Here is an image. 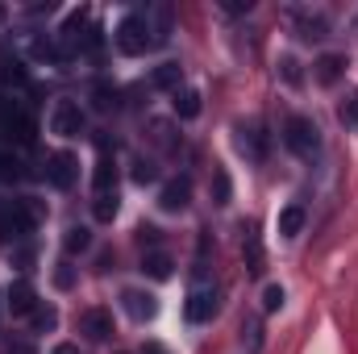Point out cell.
Returning <instances> with one entry per match:
<instances>
[{"label": "cell", "instance_id": "cell-1", "mask_svg": "<svg viewBox=\"0 0 358 354\" xmlns=\"http://www.w3.org/2000/svg\"><path fill=\"white\" fill-rule=\"evenodd\" d=\"M183 313H187V321H192V325H204V321H213V313H217V283H213V275L204 271V263H196L192 292H187Z\"/></svg>", "mask_w": 358, "mask_h": 354}, {"label": "cell", "instance_id": "cell-2", "mask_svg": "<svg viewBox=\"0 0 358 354\" xmlns=\"http://www.w3.org/2000/svg\"><path fill=\"white\" fill-rule=\"evenodd\" d=\"M113 42H117V50H121V55H129V59H138V55H146V50L155 46L150 25H146V17H138V13H129V17L117 25Z\"/></svg>", "mask_w": 358, "mask_h": 354}, {"label": "cell", "instance_id": "cell-3", "mask_svg": "<svg viewBox=\"0 0 358 354\" xmlns=\"http://www.w3.org/2000/svg\"><path fill=\"white\" fill-rule=\"evenodd\" d=\"M283 142H287V150L300 155V159H317V155H321V134H317V125H313L308 117H287V121H283Z\"/></svg>", "mask_w": 358, "mask_h": 354}, {"label": "cell", "instance_id": "cell-4", "mask_svg": "<svg viewBox=\"0 0 358 354\" xmlns=\"http://www.w3.org/2000/svg\"><path fill=\"white\" fill-rule=\"evenodd\" d=\"M0 142H17V146L34 142V117L17 100H0Z\"/></svg>", "mask_w": 358, "mask_h": 354}, {"label": "cell", "instance_id": "cell-5", "mask_svg": "<svg viewBox=\"0 0 358 354\" xmlns=\"http://www.w3.org/2000/svg\"><path fill=\"white\" fill-rule=\"evenodd\" d=\"M50 129H55L59 138H80V134H84V108H80L76 100H59L55 113H50Z\"/></svg>", "mask_w": 358, "mask_h": 354}, {"label": "cell", "instance_id": "cell-6", "mask_svg": "<svg viewBox=\"0 0 358 354\" xmlns=\"http://www.w3.org/2000/svg\"><path fill=\"white\" fill-rule=\"evenodd\" d=\"M76 176H80V163H76V155L59 150V155H50V159H46V179H50V187L67 192V187L76 183Z\"/></svg>", "mask_w": 358, "mask_h": 354}, {"label": "cell", "instance_id": "cell-7", "mask_svg": "<svg viewBox=\"0 0 358 354\" xmlns=\"http://www.w3.org/2000/svg\"><path fill=\"white\" fill-rule=\"evenodd\" d=\"M121 300H125V313H129L134 321H150V317L159 313V300H155L150 292H142V288H125Z\"/></svg>", "mask_w": 358, "mask_h": 354}, {"label": "cell", "instance_id": "cell-8", "mask_svg": "<svg viewBox=\"0 0 358 354\" xmlns=\"http://www.w3.org/2000/svg\"><path fill=\"white\" fill-rule=\"evenodd\" d=\"M80 334H88L92 342H108V338H113V313L88 309V313L80 317Z\"/></svg>", "mask_w": 358, "mask_h": 354}, {"label": "cell", "instance_id": "cell-9", "mask_svg": "<svg viewBox=\"0 0 358 354\" xmlns=\"http://www.w3.org/2000/svg\"><path fill=\"white\" fill-rule=\"evenodd\" d=\"M187 200H192V183H187V179H171V183H163V192H159V208H163V213H183Z\"/></svg>", "mask_w": 358, "mask_h": 354}, {"label": "cell", "instance_id": "cell-10", "mask_svg": "<svg viewBox=\"0 0 358 354\" xmlns=\"http://www.w3.org/2000/svg\"><path fill=\"white\" fill-rule=\"evenodd\" d=\"M238 150H242L246 159H255V163H263V159H267V142H263L259 125H250V129L242 125V129H238Z\"/></svg>", "mask_w": 358, "mask_h": 354}, {"label": "cell", "instance_id": "cell-11", "mask_svg": "<svg viewBox=\"0 0 358 354\" xmlns=\"http://www.w3.org/2000/svg\"><path fill=\"white\" fill-rule=\"evenodd\" d=\"M8 309H13V317H25V313H34V309H38V296H34V288H29L25 279L8 288Z\"/></svg>", "mask_w": 358, "mask_h": 354}, {"label": "cell", "instance_id": "cell-12", "mask_svg": "<svg viewBox=\"0 0 358 354\" xmlns=\"http://www.w3.org/2000/svg\"><path fill=\"white\" fill-rule=\"evenodd\" d=\"M313 67H317V84H325V88H329V84H338V80H342L346 59H342V55H321Z\"/></svg>", "mask_w": 358, "mask_h": 354}, {"label": "cell", "instance_id": "cell-13", "mask_svg": "<svg viewBox=\"0 0 358 354\" xmlns=\"http://www.w3.org/2000/svg\"><path fill=\"white\" fill-rule=\"evenodd\" d=\"M296 21H300V38L304 42H321L329 34V21L321 13H296Z\"/></svg>", "mask_w": 358, "mask_h": 354}, {"label": "cell", "instance_id": "cell-14", "mask_svg": "<svg viewBox=\"0 0 358 354\" xmlns=\"http://www.w3.org/2000/svg\"><path fill=\"white\" fill-rule=\"evenodd\" d=\"M242 259H246V271H250V275H263V242H259V234H255V229H246Z\"/></svg>", "mask_w": 358, "mask_h": 354}, {"label": "cell", "instance_id": "cell-15", "mask_svg": "<svg viewBox=\"0 0 358 354\" xmlns=\"http://www.w3.org/2000/svg\"><path fill=\"white\" fill-rule=\"evenodd\" d=\"M92 187H96V196H100V192H117V167H113L108 155H100L96 176H92Z\"/></svg>", "mask_w": 358, "mask_h": 354}, {"label": "cell", "instance_id": "cell-16", "mask_svg": "<svg viewBox=\"0 0 358 354\" xmlns=\"http://www.w3.org/2000/svg\"><path fill=\"white\" fill-rule=\"evenodd\" d=\"M176 117H179V121L200 117V92H196V88H179L176 92Z\"/></svg>", "mask_w": 358, "mask_h": 354}, {"label": "cell", "instance_id": "cell-17", "mask_svg": "<svg viewBox=\"0 0 358 354\" xmlns=\"http://www.w3.org/2000/svg\"><path fill=\"white\" fill-rule=\"evenodd\" d=\"M150 84H155V88H163V92H179V84H183V71H179V63H163V67H155Z\"/></svg>", "mask_w": 358, "mask_h": 354}, {"label": "cell", "instance_id": "cell-18", "mask_svg": "<svg viewBox=\"0 0 358 354\" xmlns=\"http://www.w3.org/2000/svg\"><path fill=\"white\" fill-rule=\"evenodd\" d=\"M275 225H279V234H283V238H296V234L304 229V208H300V204H287V208L279 213V221H275Z\"/></svg>", "mask_w": 358, "mask_h": 354}, {"label": "cell", "instance_id": "cell-19", "mask_svg": "<svg viewBox=\"0 0 358 354\" xmlns=\"http://www.w3.org/2000/svg\"><path fill=\"white\" fill-rule=\"evenodd\" d=\"M92 213H96V221H113L117 217V192H100L92 200Z\"/></svg>", "mask_w": 358, "mask_h": 354}, {"label": "cell", "instance_id": "cell-20", "mask_svg": "<svg viewBox=\"0 0 358 354\" xmlns=\"http://www.w3.org/2000/svg\"><path fill=\"white\" fill-rule=\"evenodd\" d=\"M63 246H67V255H80V250H88L92 246V234L84 229V225H71L67 238H63Z\"/></svg>", "mask_w": 358, "mask_h": 354}, {"label": "cell", "instance_id": "cell-21", "mask_svg": "<svg viewBox=\"0 0 358 354\" xmlns=\"http://www.w3.org/2000/svg\"><path fill=\"white\" fill-rule=\"evenodd\" d=\"M229 196H234V183H229V176L217 167V171H213V204H229Z\"/></svg>", "mask_w": 358, "mask_h": 354}, {"label": "cell", "instance_id": "cell-22", "mask_svg": "<svg viewBox=\"0 0 358 354\" xmlns=\"http://www.w3.org/2000/svg\"><path fill=\"white\" fill-rule=\"evenodd\" d=\"M142 271H150L155 279H167V275H171V259H167L163 250H155V255H146V263H142Z\"/></svg>", "mask_w": 358, "mask_h": 354}, {"label": "cell", "instance_id": "cell-23", "mask_svg": "<svg viewBox=\"0 0 358 354\" xmlns=\"http://www.w3.org/2000/svg\"><path fill=\"white\" fill-rule=\"evenodd\" d=\"M279 80H283L287 88H300V63H296L292 55H283V59H279Z\"/></svg>", "mask_w": 358, "mask_h": 354}, {"label": "cell", "instance_id": "cell-24", "mask_svg": "<svg viewBox=\"0 0 358 354\" xmlns=\"http://www.w3.org/2000/svg\"><path fill=\"white\" fill-rule=\"evenodd\" d=\"M92 104H96L100 113L117 108V88H108V84H96V88H92Z\"/></svg>", "mask_w": 358, "mask_h": 354}, {"label": "cell", "instance_id": "cell-25", "mask_svg": "<svg viewBox=\"0 0 358 354\" xmlns=\"http://www.w3.org/2000/svg\"><path fill=\"white\" fill-rule=\"evenodd\" d=\"M242 342H246L250 351H263V321H259V317L242 325Z\"/></svg>", "mask_w": 358, "mask_h": 354}, {"label": "cell", "instance_id": "cell-26", "mask_svg": "<svg viewBox=\"0 0 358 354\" xmlns=\"http://www.w3.org/2000/svg\"><path fill=\"white\" fill-rule=\"evenodd\" d=\"M338 117H342V125H358V92H350V96L338 104Z\"/></svg>", "mask_w": 358, "mask_h": 354}, {"label": "cell", "instance_id": "cell-27", "mask_svg": "<svg viewBox=\"0 0 358 354\" xmlns=\"http://www.w3.org/2000/svg\"><path fill=\"white\" fill-rule=\"evenodd\" d=\"M21 179V163L13 155H0V183H17Z\"/></svg>", "mask_w": 358, "mask_h": 354}, {"label": "cell", "instance_id": "cell-28", "mask_svg": "<svg viewBox=\"0 0 358 354\" xmlns=\"http://www.w3.org/2000/svg\"><path fill=\"white\" fill-rule=\"evenodd\" d=\"M0 84H25V67L21 63H0Z\"/></svg>", "mask_w": 358, "mask_h": 354}, {"label": "cell", "instance_id": "cell-29", "mask_svg": "<svg viewBox=\"0 0 358 354\" xmlns=\"http://www.w3.org/2000/svg\"><path fill=\"white\" fill-rule=\"evenodd\" d=\"M55 321H59V313H55V309H46V304H38V309H34V325H38V330H55Z\"/></svg>", "mask_w": 358, "mask_h": 354}, {"label": "cell", "instance_id": "cell-30", "mask_svg": "<svg viewBox=\"0 0 358 354\" xmlns=\"http://www.w3.org/2000/svg\"><path fill=\"white\" fill-rule=\"evenodd\" d=\"M263 309H267V313H279V309H283V288H279V283H271L267 292H263Z\"/></svg>", "mask_w": 358, "mask_h": 354}, {"label": "cell", "instance_id": "cell-31", "mask_svg": "<svg viewBox=\"0 0 358 354\" xmlns=\"http://www.w3.org/2000/svg\"><path fill=\"white\" fill-rule=\"evenodd\" d=\"M71 279H76V275H71V267H67V263L55 271V283H59V288H71Z\"/></svg>", "mask_w": 358, "mask_h": 354}, {"label": "cell", "instance_id": "cell-32", "mask_svg": "<svg viewBox=\"0 0 358 354\" xmlns=\"http://www.w3.org/2000/svg\"><path fill=\"white\" fill-rule=\"evenodd\" d=\"M134 179H138V183H150V179H155V167H150V163H138Z\"/></svg>", "mask_w": 358, "mask_h": 354}, {"label": "cell", "instance_id": "cell-33", "mask_svg": "<svg viewBox=\"0 0 358 354\" xmlns=\"http://www.w3.org/2000/svg\"><path fill=\"white\" fill-rule=\"evenodd\" d=\"M221 8H225V13H250V4H242V0H225Z\"/></svg>", "mask_w": 358, "mask_h": 354}, {"label": "cell", "instance_id": "cell-34", "mask_svg": "<svg viewBox=\"0 0 358 354\" xmlns=\"http://www.w3.org/2000/svg\"><path fill=\"white\" fill-rule=\"evenodd\" d=\"M50 354H80V346H71V342H59Z\"/></svg>", "mask_w": 358, "mask_h": 354}, {"label": "cell", "instance_id": "cell-35", "mask_svg": "<svg viewBox=\"0 0 358 354\" xmlns=\"http://www.w3.org/2000/svg\"><path fill=\"white\" fill-rule=\"evenodd\" d=\"M4 354H34V346H25V342H17V346H8Z\"/></svg>", "mask_w": 358, "mask_h": 354}, {"label": "cell", "instance_id": "cell-36", "mask_svg": "<svg viewBox=\"0 0 358 354\" xmlns=\"http://www.w3.org/2000/svg\"><path fill=\"white\" fill-rule=\"evenodd\" d=\"M142 354H167V351H163V346H146Z\"/></svg>", "mask_w": 358, "mask_h": 354}, {"label": "cell", "instance_id": "cell-37", "mask_svg": "<svg viewBox=\"0 0 358 354\" xmlns=\"http://www.w3.org/2000/svg\"><path fill=\"white\" fill-rule=\"evenodd\" d=\"M4 17H8V8H4V4H0V25H4Z\"/></svg>", "mask_w": 358, "mask_h": 354}, {"label": "cell", "instance_id": "cell-38", "mask_svg": "<svg viewBox=\"0 0 358 354\" xmlns=\"http://www.w3.org/2000/svg\"><path fill=\"white\" fill-rule=\"evenodd\" d=\"M355 38H358V13H355Z\"/></svg>", "mask_w": 358, "mask_h": 354}]
</instances>
